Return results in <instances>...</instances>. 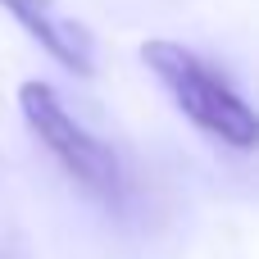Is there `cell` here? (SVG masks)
Listing matches in <instances>:
<instances>
[{"label": "cell", "instance_id": "cell-1", "mask_svg": "<svg viewBox=\"0 0 259 259\" xmlns=\"http://www.w3.org/2000/svg\"><path fill=\"white\" fill-rule=\"evenodd\" d=\"M141 64L173 96V105L182 109V118L196 123L205 137H214V141H223L232 150H250L255 146V137H259L255 109L196 50H187L178 41H141Z\"/></svg>", "mask_w": 259, "mask_h": 259}, {"label": "cell", "instance_id": "cell-2", "mask_svg": "<svg viewBox=\"0 0 259 259\" xmlns=\"http://www.w3.org/2000/svg\"><path fill=\"white\" fill-rule=\"evenodd\" d=\"M18 114L27 123V132L50 150V159L100 205H123L127 196V178L123 164L114 155V146H105L68 105L50 82H23L18 87Z\"/></svg>", "mask_w": 259, "mask_h": 259}, {"label": "cell", "instance_id": "cell-3", "mask_svg": "<svg viewBox=\"0 0 259 259\" xmlns=\"http://www.w3.org/2000/svg\"><path fill=\"white\" fill-rule=\"evenodd\" d=\"M0 9H9L14 23H18L50 59H59L64 68H73V73H91V68H96L91 36H87L68 14H59L55 0H0Z\"/></svg>", "mask_w": 259, "mask_h": 259}]
</instances>
